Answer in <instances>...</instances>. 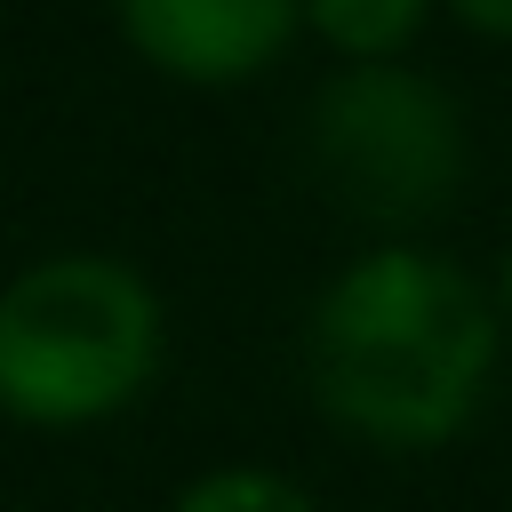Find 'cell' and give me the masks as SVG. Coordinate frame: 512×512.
I'll list each match as a JSON object with an SVG mask.
<instances>
[{
  "instance_id": "6da1fadb",
  "label": "cell",
  "mask_w": 512,
  "mask_h": 512,
  "mask_svg": "<svg viewBox=\"0 0 512 512\" xmlns=\"http://www.w3.org/2000/svg\"><path fill=\"white\" fill-rule=\"evenodd\" d=\"M496 304L432 248L352 256L304 328V376L328 424L376 448H448L496 376Z\"/></svg>"
},
{
  "instance_id": "7a4b0ae2",
  "label": "cell",
  "mask_w": 512,
  "mask_h": 512,
  "mask_svg": "<svg viewBox=\"0 0 512 512\" xmlns=\"http://www.w3.org/2000/svg\"><path fill=\"white\" fill-rule=\"evenodd\" d=\"M168 352V312L128 256L56 248L0 288V408L32 432L120 416Z\"/></svg>"
},
{
  "instance_id": "3957f363",
  "label": "cell",
  "mask_w": 512,
  "mask_h": 512,
  "mask_svg": "<svg viewBox=\"0 0 512 512\" xmlns=\"http://www.w3.org/2000/svg\"><path fill=\"white\" fill-rule=\"evenodd\" d=\"M312 184L360 224H424L456 200L472 136L456 96L416 64H336L304 112Z\"/></svg>"
},
{
  "instance_id": "277c9868",
  "label": "cell",
  "mask_w": 512,
  "mask_h": 512,
  "mask_svg": "<svg viewBox=\"0 0 512 512\" xmlns=\"http://www.w3.org/2000/svg\"><path fill=\"white\" fill-rule=\"evenodd\" d=\"M296 0H120L128 48L184 88H240L296 40Z\"/></svg>"
},
{
  "instance_id": "5b68a950",
  "label": "cell",
  "mask_w": 512,
  "mask_h": 512,
  "mask_svg": "<svg viewBox=\"0 0 512 512\" xmlns=\"http://www.w3.org/2000/svg\"><path fill=\"white\" fill-rule=\"evenodd\" d=\"M296 8L344 64H400V48L432 16V0H296Z\"/></svg>"
},
{
  "instance_id": "8992f818",
  "label": "cell",
  "mask_w": 512,
  "mask_h": 512,
  "mask_svg": "<svg viewBox=\"0 0 512 512\" xmlns=\"http://www.w3.org/2000/svg\"><path fill=\"white\" fill-rule=\"evenodd\" d=\"M168 512H320L288 472H264V464H224V472H200Z\"/></svg>"
},
{
  "instance_id": "52a82bcc",
  "label": "cell",
  "mask_w": 512,
  "mask_h": 512,
  "mask_svg": "<svg viewBox=\"0 0 512 512\" xmlns=\"http://www.w3.org/2000/svg\"><path fill=\"white\" fill-rule=\"evenodd\" d=\"M448 16L464 32H488V40H512V0H448Z\"/></svg>"
},
{
  "instance_id": "ba28073f",
  "label": "cell",
  "mask_w": 512,
  "mask_h": 512,
  "mask_svg": "<svg viewBox=\"0 0 512 512\" xmlns=\"http://www.w3.org/2000/svg\"><path fill=\"white\" fill-rule=\"evenodd\" d=\"M496 304H504V320H512V240H504V264H496Z\"/></svg>"
}]
</instances>
